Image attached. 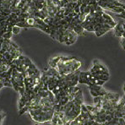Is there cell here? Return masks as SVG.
<instances>
[{
	"mask_svg": "<svg viewBox=\"0 0 125 125\" xmlns=\"http://www.w3.org/2000/svg\"><path fill=\"white\" fill-rule=\"evenodd\" d=\"M99 1H100V0H96V2H99Z\"/></svg>",
	"mask_w": 125,
	"mask_h": 125,
	"instance_id": "4316f807",
	"label": "cell"
},
{
	"mask_svg": "<svg viewBox=\"0 0 125 125\" xmlns=\"http://www.w3.org/2000/svg\"><path fill=\"white\" fill-rule=\"evenodd\" d=\"M123 90H124V92L125 94V84H124V87H123Z\"/></svg>",
	"mask_w": 125,
	"mask_h": 125,
	"instance_id": "484cf974",
	"label": "cell"
},
{
	"mask_svg": "<svg viewBox=\"0 0 125 125\" xmlns=\"http://www.w3.org/2000/svg\"><path fill=\"white\" fill-rule=\"evenodd\" d=\"M102 17L104 18L106 21H113V19L112 18V16L110 15V14H106V13H105L104 12V14H103V15H102Z\"/></svg>",
	"mask_w": 125,
	"mask_h": 125,
	"instance_id": "ac0fdd59",
	"label": "cell"
},
{
	"mask_svg": "<svg viewBox=\"0 0 125 125\" xmlns=\"http://www.w3.org/2000/svg\"><path fill=\"white\" fill-rule=\"evenodd\" d=\"M112 11H113V12H114V13H117V14H123V13L125 11V10H124V9H123V8H120V7L115 6L114 8L112 10Z\"/></svg>",
	"mask_w": 125,
	"mask_h": 125,
	"instance_id": "5bb4252c",
	"label": "cell"
},
{
	"mask_svg": "<svg viewBox=\"0 0 125 125\" xmlns=\"http://www.w3.org/2000/svg\"><path fill=\"white\" fill-rule=\"evenodd\" d=\"M54 109L49 110V111H44L42 106L38 109H29V114H30L31 117L39 124L51 122L53 115H54Z\"/></svg>",
	"mask_w": 125,
	"mask_h": 125,
	"instance_id": "7a4b0ae2",
	"label": "cell"
},
{
	"mask_svg": "<svg viewBox=\"0 0 125 125\" xmlns=\"http://www.w3.org/2000/svg\"><path fill=\"white\" fill-rule=\"evenodd\" d=\"M73 102H74V103L79 104V105L83 104L84 98H83V93H82L81 90H80V91L76 93V95H75V97H74V99L73 100Z\"/></svg>",
	"mask_w": 125,
	"mask_h": 125,
	"instance_id": "52a82bcc",
	"label": "cell"
},
{
	"mask_svg": "<svg viewBox=\"0 0 125 125\" xmlns=\"http://www.w3.org/2000/svg\"><path fill=\"white\" fill-rule=\"evenodd\" d=\"M69 32V41L67 42H65L66 45L69 46V45H72V44L74 43L77 40V34L74 32L73 30H68Z\"/></svg>",
	"mask_w": 125,
	"mask_h": 125,
	"instance_id": "8992f818",
	"label": "cell"
},
{
	"mask_svg": "<svg viewBox=\"0 0 125 125\" xmlns=\"http://www.w3.org/2000/svg\"><path fill=\"white\" fill-rule=\"evenodd\" d=\"M96 3H97L96 0H91V1H90L89 5H94V4H96Z\"/></svg>",
	"mask_w": 125,
	"mask_h": 125,
	"instance_id": "cb8c5ba5",
	"label": "cell"
},
{
	"mask_svg": "<svg viewBox=\"0 0 125 125\" xmlns=\"http://www.w3.org/2000/svg\"><path fill=\"white\" fill-rule=\"evenodd\" d=\"M93 77H95L97 80H102V81L106 82L109 80V75H106V74H92Z\"/></svg>",
	"mask_w": 125,
	"mask_h": 125,
	"instance_id": "4fadbf2b",
	"label": "cell"
},
{
	"mask_svg": "<svg viewBox=\"0 0 125 125\" xmlns=\"http://www.w3.org/2000/svg\"><path fill=\"white\" fill-rule=\"evenodd\" d=\"M61 59V56H58L55 57V58H52L49 60L48 62V65L50 68H52V69H57V66H58V62Z\"/></svg>",
	"mask_w": 125,
	"mask_h": 125,
	"instance_id": "9c48e42d",
	"label": "cell"
},
{
	"mask_svg": "<svg viewBox=\"0 0 125 125\" xmlns=\"http://www.w3.org/2000/svg\"><path fill=\"white\" fill-rule=\"evenodd\" d=\"M60 1H62V0H60Z\"/></svg>",
	"mask_w": 125,
	"mask_h": 125,
	"instance_id": "83f0119b",
	"label": "cell"
},
{
	"mask_svg": "<svg viewBox=\"0 0 125 125\" xmlns=\"http://www.w3.org/2000/svg\"><path fill=\"white\" fill-rule=\"evenodd\" d=\"M29 107H30V106H24L23 108L20 109V115H22V114H24L25 113H26V112H29Z\"/></svg>",
	"mask_w": 125,
	"mask_h": 125,
	"instance_id": "d6986e66",
	"label": "cell"
},
{
	"mask_svg": "<svg viewBox=\"0 0 125 125\" xmlns=\"http://www.w3.org/2000/svg\"><path fill=\"white\" fill-rule=\"evenodd\" d=\"M12 36H13L12 32H6V33H4V34L3 35V36H2V37H3V39L10 40V38L12 37Z\"/></svg>",
	"mask_w": 125,
	"mask_h": 125,
	"instance_id": "e0dca14e",
	"label": "cell"
},
{
	"mask_svg": "<svg viewBox=\"0 0 125 125\" xmlns=\"http://www.w3.org/2000/svg\"><path fill=\"white\" fill-rule=\"evenodd\" d=\"M84 14H86V15L90 14V13H91V7H90V5H87V6H86V8L84 9Z\"/></svg>",
	"mask_w": 125,
	"mask_h": 125,
	"instance_id": "ffe728a7",
	"label": "cell"
},
{
	"mask_svg": "<svg viewBox=\"0 0 125 125\" xmlns=\"http://www.w3.org/2000/svg\"><path fill=\"white\" fill-rule=\"evenodd\" d=\"M85 31H95V28H94V25H92L91 24V25H90L89 26H88L87 28L85 29Z\"/></svg>",
	"mask_w": 125,
	"mask_h": 125,
	"instance_id": "44dd1931",
	"label": "cell"
},
{
	"mask_svg": "<svg viewBox=\"0 0 125 125\" xmlns=\"http://www.w3.org/2000/svg\"><path fill=\"white\" fill-rule=\"evenodd\" d=\"M84 29L83 28V26L81 25V24H80V25H77L74 26V28H73V31H74L75 33H76L77 35H80V36H81V35H83V32H84Z\"/></svg>",
	"mask_w": 125,
	"mask_h": 125,
	"instance_id": "7c38bea8",
	"label": "cell"
},
{
	"mask_svg": "<svg viewBox=\"0 0 125 125\" xmlns=\"http://www.w3.org/2000/svg\"><path fill=\"white\" fill-rule=\"evenodd\" d=\"M90 91V93L91 95H92L93 97H96V96H104L107 91H106L105 90L102 88V89L99 90V91H95V90H89Z\"/></svg>",
	"mask_w": 125,
	"mask_h": 125,
	"instance_id": "ba28073f",
	"label": "cell"
},
{
	"mask_svg": "<svg viewBox=\"0 0 125 125\" xmlns=\"http://www.w3.org/2000/svg\"><path fill=\"white\" fill-rule=\"evenodd\" d=\"M74 10V13H76V14H79L80 13V5L77 4V6L75 7L74 10Z\"/></svg>",
	"mask_w": 125,
	"mask_h": 125,
	"instance_id": "7402d4cb",
	"label": "cell"
},
{
	"mask_svg": "<svg viewBox=\"0 0 125 125\" xmlns=\"http://www.w3.org/2000/svg\"><path fill=\"white\" fill-rule=\"evenodd\" d=\"M90 72L91 73V74H106L109 75V72H108L107 69L105 67L104 65L101 63H98L97 61L94 62V64L92 68L91 69Z\"/></svg>",
	"mask_w": 125,
	"mask_h": 125,
	"instance_id": "3957f363",
	"label": "cell"
},
{
	"mask_svg": "<svg viewBox=\"0 0 125 125\" xmlns=\"http://www.w3.org/2000/svg\"><path fill=\"white\" fill-rule=\"evenodd\" d=\"M91 72H80L79 74V84H87L88 86H91V81H90V76H91Z\"/></svg>",
	"mask_w": 125,
	"mask_h": 125,
	"instance_id": "277c9868",
	"label": "cell"
},
{
	"mask_svg": "<svg viewBox=\"0 0 125 125\" xmlns=\"http://www.w3.org/2000/svg\"><path fill=\"white\" fill-rule=\"evenodd\" d=\"M123 27H124V32H125V23L123 22Z\"/></svg>",
	"mask_w": 125,
	"mask_h": 125,
	"instance_id": "d4e9b609",
	"label": "cell"
},
{
	"mask_svg": "<svg viewBox=\"0 0 125 125\" xmlns=\"http://www.w3.org/2000/svg\"><path fill=\"white\" fill-rule=\"evenodd\" d=\"M69 125H84V118L82 117L81 115L78 116L75 119L71 121Z\"/></svg>",
	"mask_w": 125,
	"mask_h": 125,
	"instance_id": "8fae6325",
	"label": "cell"
},
{
	"mask_svg": "<svg viewBox=\"0 0 125 125\" xmlns=\"http://www.w3.org/2000/svg\"><path fill=\"white\" fill-rule=\"evenodd\" d=\"M81 66V62L79 61L76 58L72 57H62L58 62L57 66V70L58 71L60 75H68L70 73H75Z\"/></svg>",
	"mask_w": 125,
	"mask_h": 125,
	"instance_id": "6da1fadb",
	"label": "cell"
},
{
	"mask_svg": "<svg viewBox=\"0 0 125 125\" xmlns=\"http://www.w3.org/2000/svg\"><path fill=\"white\" fill-rule=\"evenodd\" d=\"M102 100V96H96V97H93V102L95 105H98L99 103H101Z\"/></svg>",
	"mask_w": 125,
	"mask_h": 125,
	"instance_id": "2e32d148",
	"label": "cell"
},
{
	"mask_svg": "<svg viewBox=\"0 0 125 125\" xmlns=\"http://www.w3.org/2000/svg\"><path fill=\"white\" fill-rule=\"evenodd\" d=\"M121 44H122V47L125 50V38L122 37V40H121Z\"/></svg>",
	"mask_w": 125,
	"mask_h": 125,
	"instance_id": "603a6c76",
	"label": "cell"
},
{
	"mask_svg": "<svg viewBox=\"0 0 125 125\" xmlns=\"http://www.w3.org/2000/svg\"><path fill=\"white\" fill-rule=\"evenodd\" d=\"M111 27L109 26L108 25H106V24H104L103 25V26H102V29H100L98 31H96L95 32V36H102V35H104L106 32H107L109 30H111Z\"/></svg>",
	"mask_w": 125,
	"mask_h": 125,
	"instance_id": "30bf717a",
	"label": "cell"
},
{
	"mask_svg": "<svg viewBox=\"0 0 125 125\" xmlns=\"http://www.w3.org/2000/svg\"><path fill=\"white\" fill-rule=\"evenodd\" d=\"M21 27L17 26V25H14V26H13V30H12V33L13 35H18L20 34V32H21Z\"/></svg>",
	"mask_w": 125,
	"mask_h": 125,
	"instance_id": "9a60e30c",
	"label": "cell"
},
{
	"mask_svg": "<svg viewBox=\"0 0 125 125\" xmlns=\"http://www.w3.org/2000/svg\"><path fill=\"white\" fill-rule=\"evenodd\" d=\"M114 31H115V36H117V37H123V33L124 32V27H123V22L120 21L117 24V25L114 28Z\"/></svg>",
	"mask_w": 125,
	"mask_h": 125,
	"instance_id": "5b68a950",
	"label": "cell"
}]
</instances>
